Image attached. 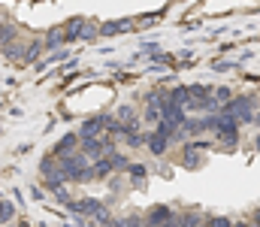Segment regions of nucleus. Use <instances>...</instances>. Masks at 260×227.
I'll use <instances>...</instances> for the list:
<instances>
[{"mask_svg":"<svg viewBox=\"0 0 260 227\" xmlns=\"http://www.w3.org/2000/svg\"><path fill=\"white\" fill-rule=\"evenodd\" d=\"M79 143H82V137H79V134H67L64 140L55 146V157H67V154H73V149H76Z\"/></svg>","mask_w":260,"mask_h":227,"instance_id":"9b49d317","label":"nucleus"},{"mask_svg":"<svg viewBox=\"0 0 260 227\" xmlns=\"http://www.w3.org/2000/svg\"><path fill=\"white\" fill-rule=\"evenodd\" d=\"M82 154H85V157H94V160L109 157V154H112V140H100V137L82 140Z\"/></svg>","mask_w":260,"mask_h":227,"instance_id":"39448f33","label":"nucleus"},{"mask_svg":"<svg viewBox=\"0 0 260 227\" xmlns=\"http://www.w3.org/2000/svg\"><path fill=\"white\" fill-rule=\"evenodd\" d=\"M127 173L133 176V179H136V182H142V179L148 176V167H145V164H130V170H127Z\"/></svg>","mask_w":260,"mask_h":227,"instance_id":"f3484780","label":"nucleus"},{"mask_svg":"<svg viewBox=\"0 0 260 227\" xmlns=\"http://www.w3.org/2000/svg\"><path fill=\"white\" fill-rule=\"evenodd\" d=\"M46 49H58V46H64V30L58 27V30H49V37H46V43H43Z\"/></svg>","mask_w":260,"mask_h":227,"instance_id":"4468645a","label":"nucleus"},{"mask_svg":"<svg viewBox=\"0 0 260 227\" xmlns=\"http://www.w3.org/2000/svg\"><path fill=\"white\" fill-rule=\"evenodd\" d=\"M130 27H133V21L118 18V21H106V24H100V34H103V37H109V34H121V30H130Z\"/></svg>","mask_w":260,"mask_h":227,"instance_id":"f8f14e48","label":"nucleus"},{"mask_svg":"<svg viewBox=\"0 0 260 227\" xmlns=\"http://www.w3.org/2000/svg\"><path fill=\"white\" fill-rule=\"evenodd\" d=\"M173 218H176L173 206H167V203H157V206H151V209H148V215H145V224H148V227H164L167 221H173Z\"/></svg>","mask_w":260,"mask_h":227,"instance_id":"423d86ee","label":"nucleus"},{"mask_svg":"<svg viewBox=\"0 0 260 227\" xmlns=\"http://www.w3.org/2000/svg\"><path fill=\"white\" fill-rule=\"evenodd\" d=\"M70 209L76 212V215H94L97 221H106V224H112L109 221V209L100 203V200H94V197H82V200H70Z\"/></svg>","mask_w":260,"mask_h":227,"instance_id":"7ed1b4c3","label":"nucleus"},{"mask_svg":"<svg viewBox=\"0 0 260 227\" xmlns=\"http://www.w3.org/2000/svg\"><path fill=\"white\" fill-rule=\"evenodd\" d=\"M221 115L233 118L236 124H251L257 115H254V97H233L227 106H221Z\"/></svg>","mask_w":260,"mask_h":227,"instance_id":"f03ea898","label":"nucleus"},{"mask_svg":"<svg viewBox=\"0 0 260 227\" xmlns=\"http://www.w3.org/2000/svg\"><path fill=\"white\" fill-rule=\"evenodd\" d=\"M164 115H160V106H145V121L148 124H157Z\"/></svg>","mask_w":260,"mask_h":227,"instance_id":"6ab92c4d","label":"nucleus"},{"mask_svg":"<svg viewBox=\"0 0 260 227\" xmlns=\"http://www.w3.org/2000/svg\"><path fill=\"white\" fill-rule=\"evenodd\" d=\"M179 227H200V215H197V212H185V215L179 218Z\"/></svg>","mask_w":260,"mask_h":227,"instance_id":"a211bd4d","label":"nucleus"},{"mask_svg":"<svg viewBox=\"0 0 260 227\" xmlns=\"http://www.w3.org/2000/svg\"><path fill=\"white\" fill-rule=\"evenodd\" d=\"M115 227H148L145 218H121V221H112Z\"/></svg>","mask_w":260,"mask_h":227,"instance_id":"412c9836","label":"nucleus"},{"mask_svg":"<svg viewBox=\"0 0 260 227\" xmlns=\"http://www.w3.org/2000/svg\"><path fill=\"white\" fill-rule=\"evenodd\" d=\"M85 30H88V21H85V18H70V24L64 27V43H76V40H82Z\"/></svg>","mask_w":260,"mask_h":227,"instance_id":"1a4fd4ad","label":"nucleus"},{"mask_svg":"<svg viewBox=\"0 0 260 227\" xmlns=\"http://www.w3.org/2000/svg\"><path fill=\"white\" fill-rule=\"evenodd\" d=\"M12 34H15V30H12V24H3V21H0V43H9V40H12Z\"/></svg>","mask_w":260,"mask_h":227,"instance_id":"4be33fe9","label":"nucleus"},{"mask_svg":"<svg viewBox=\"0 0 260 227\" xmlns=\"http://www.w3.org/2000/svg\"><path fill=\"white\" fill-rule=\"evenodd\" d=\"M215 137H218V140H224L227 146H236V140H239V124H236L233 118H227V115H221V124H218V131H215Z\"/></svg>","mask_w":260,"mask_h":227,"instance_id":"0eeeda50","label":"nucleus"},{"mask_svg":"<svg viewBox=\"0 0 260 227\" xmlns=\"http://www.w3.org/2000/svg\"><path fill=\"white\" fill-rule=\"evenodd\" d=\"M43 49H46V46H43V43H34V46H30V49H27V52H24V61H37V58H40V55H43Z\"/></svg>","mask_w":260,"mask_h":227,"instance_id":"aec40b11","label":"nucleus"},{"mask_svg":"<svg viewBox=\"0 0 260 227\" xmlns=\"http://www.w3.org/2000/svg\"><path fill=\"white\" fill-rule=\"evenodd\" d=\"M109 160H112L115 173H127V170H130V160L124 157V154H115V151H112V154H109Z\"/></svg>","mask_w":260,"mask_h":227,"instance_id":"dca6fc26","label":"nucleus"},{"mask_svg":"<svg viewBox=\"0 0 260 227\" xmlns=\"http://www.w3.org/2000/svg\"><path fill=\"white\" fill-rule=\"evenodd\" d=\"M12 218H15V206H12L9 200H0V221H3V224H9Z\"/></svg>","mask_w":260,"mask_h":227,"instance_id":"2eb2a0df","label":"nucleus"},{"mask_svg":"<svg viewBox=\"0 0 260 227\" xmlns=\"http://www.w3.org/2000/svg\"><path fill=\"white\" fill-rule=\"evenodd\" d=\"M209 227H230L227 218H209Z\"/></svg>","mask_w":260,"mask_h":227,"instance_id":"5701e85b","label":"nucleus"},{"mask_svg":"<svg viewBox=\"0 0 260 227\" xmlns=\"http://www.w3.org/2000/svg\"><path fill=\"white\" fill-rule=\"evenodd\" d=\"M145 146H148V151H151V154H157V157H160V154H167V146H170V140H167L164 134L151 131V134L145 137Z\"/></svg>","mask_w":260,"mask_h":227,"instance_id":"9d476101","label":"nucleus"},{"mask_svg":"<svg viewBox=\"0 0 260 227\" xmlns=\"http://www.w3.org/2000/svg\"><path fill=\"white\" fill-rule=\"evenodd\" d=\"M109 124H112V115H94V118L82 121L79 137L82 140H94V137H100V131H109Z\"/></svg>","mask_w":260,"mask_h":227,"instance_id":"20e7f679","label":"nucleus"},{"mask_svg":"<svg viewBox=\"0 0 260 227\" xmlns=\"http://www.w3.org/2000/svg\"><path fill=\"white\" fill-rule=\"evenodd\" d=\"M58 167H61V173H64L67 182H88V179H94V164H91V157H85L82 151H73V154L61 157Z\"/></svg>","mask_w":260,"mask_h":227,"instance_id":"f257e3e1","label":"nucleus"},{"mask_svg":"<svg viewBox=\"0 0 260 227\" xmlns=\"http://www.w3.org/2000/svg\"><path fill=\"white\" fill-rule=\"evenodd\" d=\"M112 173H115V167H112V160H109V157L94 160V179H106V176H112Z\"/></svg>","mask_w":260,"mask_h":227,"instance_id":"ddd939ff","label":"nucleus"},{"mask_svg":"<svg viewBox=\"0 0 260 227\" xmlns=\"http://www.w3.org/2000/svg\"><path fill=\"white\" fill-rule=\"evenodd\" d=\"M206 149H209V143H188L185 151H182V164L191 167V170L200 167V164H203V154H200V151H206Z\"/></svg>","mask_w":260,"mask_h":227,"instance_id":"6e6552de","label":"nucleus"}]
</instances>
